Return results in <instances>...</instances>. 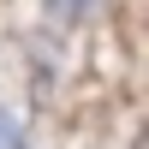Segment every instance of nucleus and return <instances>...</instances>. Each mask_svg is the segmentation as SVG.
Wrapping results in <instances>:
<instances>
[{
	"mask_svg": "<svg viewBox=\"0 0 149 149\" xmlns=\"http://www.w3.org/2000/svg\"><path fill=\"white\" fill-rule=\"evenodd\" d=\"M0 149H30V131H24V119L6 102H0Z\"/></svg>",
	"mask_w": 149,
	"mask_h": 149,
	"instance_id": "1",
	"label": "nucleus"
},
{
	"mask_svg": "<svg viewBox=\"0 0 149 149\" xmlns=\"http://www.w3.org/2000/svg\"><path fill=\"white\" fill-rule=\"evenodd\" d=\"M48 12H60L66 24H78L84 12H90V0H48Z\"/></svg>",
	"mask_w": 149,
	"mask_h": 149,
	"instance_id": "2",
	"label": "nucleus"
}]
</instances>
